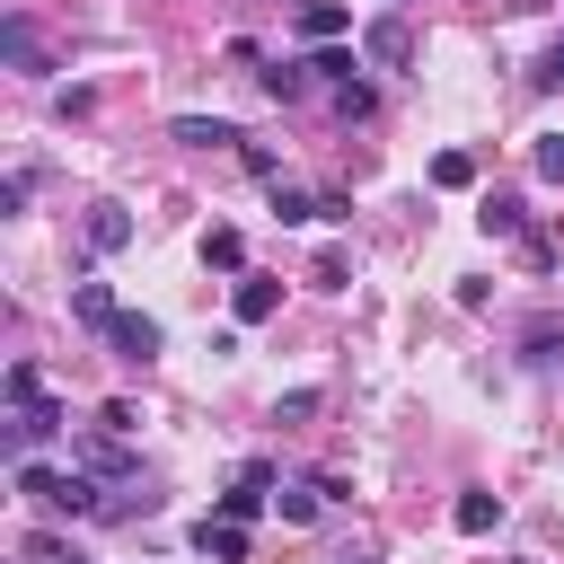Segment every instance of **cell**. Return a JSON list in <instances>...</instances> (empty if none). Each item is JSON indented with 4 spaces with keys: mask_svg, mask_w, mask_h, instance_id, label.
<instances>
[{
    "mask_svg": "<svg viewBox=\"0 0 564 564\" xmlns=\"http://www.w3.org/2000/svg\"><path fill=\"white\" fill-rule=\"evenodd\" d=\"M9 476H18V494H26V502H44V511H70V520H79V511H106L97 476H79V467H35V458H18Z\"/></svg>",
    "mask_w": 564,
    "mask_h": 564,
    "instance_id": "cell-1",
    "label": "cell"
},
{
    "mask_svg": "<svg viewBox=\"0 0 564 564\" xmlns=\"http://www.w3.org/2000/svg\"><path fill=\"white\" fill-rule=\"evenodd\" d=\"M70 467H79V476H106V485H132V449H123L115 432H88V441H70Z\"/></svg>",
    "mask_w": 564,
    "mask_h": 564,
    "instance_id": "cell-2",
    "label": "cell"
},
{
    "mask_svg": "<svg viewBox=\"0 0 564 564\" xmlns=\"http://www.w3.org/2000/svg\"><path fill=\"white\" fill-rule=\"evenodd\" d=\"M361 62L405 70V62H414V26H405V18H370V26H361Z\"/></svg>",
    "mask_w": 564,
    "mask_h": 564,
    "instance_id": "cell-3",
    "label": "cell"
},
{
    "mask_svg": "<svg viewBox=\"0 0 564 564\" xmlns=\"http://www.w3.org/2000/svg\"><path fill=\"white\" fill-rule=\"evenodd\" d=\"M167 141H185V150H247V132H238L229 115H176Z\"/></svg>",
    "mask_w": 564,
    "mask_h": 564,
    "instance_id": "cell-4",
    "label": "cell"
},
{
    "mask_svg": "<svg viewBox=\"0 0 564 564\" xmlns=\"http://www.w3.org/2000/svg\"><path fill=\"white\" fill-rule=\"evenodd\" d=\"M79 238H88V256H123V247H132V212H123V203H88Z\"/></svg>",
    "mask_w": 564,
    "mask_h": 564,
    "instance_id": "cell-5",
    "label": "cell"
},
{
    "mask_svg": "<svg viewBox=\"0 0 564 564\" xmlns=\"http://www.w3.org/2000/svg\"><path fill=\"white\" fill-rule=\"evenodd\" d=\"M194 555H203V564H247V529L220 520V511H203V520H194Z\"/></svg>",
    "mask_w": 564,
    "mask_h": 564,
    "instance_id": "cell-6",
    "label": "cell"
},
{
    "mask_svg": "<svg viewBox=\"0 0 564 564\" xmlns=\"http://www.w3.org/2000/svg\"><path fill=\"white\" fill-rule=\"evenodd\" d=\"M0 53H9L18 70H53V53H44V35H35V18H18V9L0 18Z\"/></svg>",
    "mask_w": 564,
    "mask_h": 564,
    "instance_id": "cell-7",
    "label": "cell"
},
{
    "mask_svg": "<svg viewBox=\"0 0 564 564\" xmlns=\"http://www.w3.org/2000/svg\"><path fill=\"white\" fill-rule=\"evenodd\" d=\"M229 308H238V326H264V317L282 308V282H264V273H238V291H229Z\"/></svg>",
    "mask_w": 564,
    "mask_h": 564,
    "instance_id": "cell-8",
    "label": "cell"
},
{
    "mask_svg": "<svg viewBox=\"0 0 564 564\" xmlns=\"http://www.w3.org/2000/svg\"><path fill=\"white\" fill-rule=\"evenodd\" d=\"M106 344H115L123 361H150V352H159V317H141V308H123V317L106 326Z\"/></svg>",
    "mask_w": 564,
    "mask_h": 564,
    "instance_id": "cell-9",
    "label": "cell"
},
{
    "mask_svg": "<svg viewBox=\"0 0 564 564\" xmlns=\"http://www.w3.org/2000/svg\"><path fill=\"white\" fill-rule=\"evenodd\" d=\"M291 26H300L308 44H335L352 18H344V0H300V9H291Z\"/></svg>",
    "mask_w": 564,
    "mask_h": 564,
    "instance_id": "cell-10",
    "label": "cell"
},
{
    "mask_svg": "<svg viewBox=\"0 0 564 564\" xmlns=\"http://www.w3.org/2000/svg\"><path fill=\"white\" fill-rule=\"evenodd\" d=\"M308 79H317L308 62H273V70H256V88H264L273 106H300V97H308Z\"/></svg>",
    "mask_w": 564,
    "mask_h": 564,
    "instance_id": "cell-11",
    "label": "cell"
},
{
    "mask_svg": "<svg viewBox=\"0 0 564 564\" xmlns=\"http://www.w3.org/2000/svg\"><path fill=\"white\" fill-rule=\"evenodd\" d=\"M70 317H79V326H97V335H106V326H115V317H123V308H115V291H106V282H70Z\"/></svg>",
    "mask_w": 564,
    "mask_h": 564,
    "instance_id": "cell-12",
    "label": "cell"
},
{
    "mask_svg": "<svg viewBox=\"0 0 564 564\" xmlns=\"http://www.w3.org/2000/svg\"><path fill=\"white\" fill-rule=\"evenodd\" d=\"M449 520H458V529H467V538H485V529H494V520H502V494H485V485H467V494H458V502H449Z\"/></svg>",
    "mask_w": 564,
    "mask_h": 564,
    "instance_id": "cell-13",
    "label": "cell"
},
{
    "mask_svg": "<svg viewBox=\"0 0 564 564\" xmlns=\"http://www.w3.org/2000/svg\"><path fill=\"white\" fill-rule=\"evenodd\" d=\"M476 220H485V238H520V229H529L520 194H485V212H476Z\"/></svg>",
    "mask_w": 564,
    "mask_h": 564,
    "instance_id": "cell-14",
    "label": "cell"
},
{
    "mask_svg": "<svg viewBox=\"0 0 564 564\" xmlns=\"http://www.w3.org/2000/svg\"><path fill=\"white\" fill-rule=\"evenodd\" d=\"M432 185H441V194H467V185H476V150H441V159H432Z\"/></svg>",
    "mask_w": 564,
    "mask_h": 564,
    "instance_id": "cell-15",
    "label": "cell"
},
{
    "mask_svg": "<svg viewBox=\"0 0 564 564\" xmlns=\"http://www.w3.org/2000/svg\"><path fill=\"white\" fill-rule=\"evenodd\" d=\"M203 264H212V273H247V238H238V229H212V238H203Z\"/></svg>",
    "mask_w": 564,
    "mask_h": 564,
    "instance_id": "cell-16",
    "label": "cell"
},
{
    "mask_svg": "<svg viewBox=\"0 0 564 564\" xmlns=\"http://www.w3.org/2000/svg\"><path fill=\"white\" fill-rule=\"evenodd\" d=\"M26 564H88V555H79L70 538H53V529H35V538H26Z\"/></svg>",
    "mask_w": 564,
    "mask_h": 564,
    "instance_id": "cell-17",
    "label": "cell"
},
{
    "mask_svg": "<svg viewBox=\"0 0 564 564\" xmlns=\"http://www.w3.org/2000/svg\"><path fill=\"white\" fill-rule=\"evenodd\" d=\"M97 432H115V441L141 432V405H132V397H106V405H97Z\"/></svg>",
    "mask_w": 564,
    "mask_h": 564,
    "instance_id": "cell-18",
    "label": "cell"
},
{
    "mask_svg": "<svg viewBox=\"0 0 564 564\" xmlns=\"http://www.w3.org/2000/svg\"><path fill=\"white\" fill-rule=\"evenodd\" d=\"M273 511H282L291 529H300V520H317V485H282V494H273Z\"/></svg>",
    "mask_w": 564,
    "mask_h": 564,
    "instance_id": "cell-19",
    "label": "cell"
},
{
    "mask_svg": "<svg viewBox=\"0 0 564 564\" xmlns=\"http://www.w3.org/2000/svg\"><path fill=\"white\" fill-rule=\"evenodd\" d=\"M529 167H538V176H546V185H564V132H546V141H538V150H529Z\"/></svg>",
    "mask_w": 564,
    "mask_h": 564,
    "instance_id": "cell-20",
    "label": "cell"
},
{
    "mask_svg": "<svg viewBox=\"0 0 564 564\" xmlns=\"http://www.w3.org/2000/svg\"><path fill=\"white\" fill-rule=\"evenodd\" d=\"M35 397H44V370L18 361V370H9V405H35Z\"/></svg>",
    "mask_w": 564,
    "mask_h": 564,
    "instance_id": "cell-21",
    "label": "cell"
},
{
    "mask_svg": "<svg viewBox=\"0 0 564 564\" xmlns=\"http://www.w3.org/2000/svg\"><path fill=\"white\" fill-rule=\"evenodd\" d=\"M308 70H317V79H335V88H352V53H335V44H326Z\"/></svg>",
    "mask_w": 564,
    "mask_h": 564,
    "instance_id": "cell-22",
    "label": "cell"
},
{
    "mask_svg": "<svg viewBox=\"0 0 564 564\" xmlns=\"http://www.w3.org/2000/svg\"><path fill=\"white\" fill-rule=\"evenodd\" d=\"M238 159H247V176H264V185H273V176H282V159H273V150H264V141H247V150H238Z\"/></svg>",
    "mask_w": 564,
    "mask_h": 564,
    "instance_id": "cell-23",
    "label": "cell"
},
{
    "mask_svg": "<svg viewBox=\"0 0 564 564\" xmlns=\"http://www.w3.org/2000/svg\"><path fill=\"white\" fill-rule=\"evenodd\" d=\"M529 88H564V35H555V53H546V62L529 70Z\"/></svg>",
    "mask_w": 564,
    "mask_h": 564,
    "instance_id": "cell-24",
    "label": "cell"
}]
</instances>
